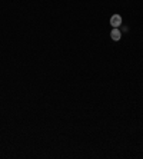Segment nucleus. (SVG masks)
Returning <instances> with one entry per match:
<instances>
[{
	"instance_id": "f257e3e1",
	"label": "nucleus",
	"mask_w": 143,
	"mask_h": 159,
	"mask_svg": "<svg viewBox=\"0 0 143 159\" xmlns=\"http://www.w3.org/2000/svg\"><path fill=\"white\" fill-rule=\"evenodd\" d=\"M110 24L113 26V27H120L122 26V16L120 14H113L112 17H110Z\"/></svg>"
},
{
	"instance_id": "f03ea898",
	"label": "nucleus",
	"mask_w": 143,
	"mask_h": 159,
	"mask_svg": "<svg viewBox=\"0 0 143 159\" xmlns=\"http://www.w3.org/2000/svg\"><path fill=\"white\" fill-rule=\"evenodd\" d=\"M110 37H112L113 40H116V42H117V40H120V39H122V32L119 30V29L113 27V30L110 32Z\"/></svg>"
}]
</instances>
